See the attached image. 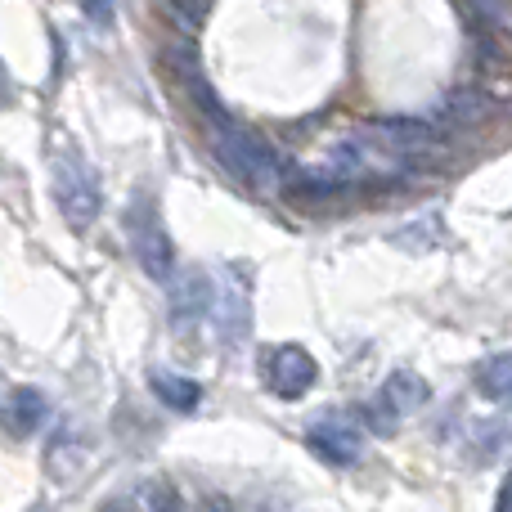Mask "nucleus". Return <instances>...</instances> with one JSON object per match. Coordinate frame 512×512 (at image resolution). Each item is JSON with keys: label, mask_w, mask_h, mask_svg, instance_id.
I'll return each mask as SVG.
<instances>
[{"label": "nucleus", "mask_w": 512, "mask_h": 512, "mask_svg": "<svg viewBox=\"0 0 512 512\" xmlns=\"http://www.w3.org/2000/svg\"><path fill=\"white\" fill-rule=\"evenodd\" d=\"M54 203H59L68 230L86 234L99 221V180L81 158H59L54 162Z\"/></svg>", "instance_id": "f03ea898"}, {"label": "nucleus", "mask_w": 512, "mask_h": 512, "mask_svg": "<svg viewBox=\"0 0 512 512\" xmlns=\"http://www.w3.org/2000/svg\"><path fill=\"white\" fill-rule=\"evenodd\" d=\"M427 405V382L414 378V373H391L387 382H382V391L369 400V423L378 427V432H396L400 423H405L409 414H418V409Z\"/></svg>", "instance_id": "39448f33"}, {"label": "nucleus", "mask_w": 512, "mask_h": 512, "mask_svg": "<svg viewBox=\"0 0 512 512\" xmlns=\"http://www.w3.org/2000/svg\"><path fill=\"white\" fill-rule=\"evenodd\" d=\"M9 99H14V86H9L5 68H0V104H9Z\"/></svg>", "instance_id": "dca6fc26"}, {"label": "nucleus", "mask_w": 512, "mask_h": 512, "mask_svg": "<svg viewBox=\"0 0 512 512\" xmlns=\"http://www.w3.org/2000/svg\"><path fill=\"white\" fill-rule=\"evenodd\" d=\"M261 378H265V387H270L274 396L297 400L319 382V364H315V355H310L306 346L283 342L261 360Z\"/></svg>", "instance_id": "20e7f679"}, {"label": "nucleus", "mask_w": 512, "mask_h": 512, "mask_svg": "<svg viewBox=\"0 0 512 512\" xmlns=\"http://www.w3.org/2000/svg\"><path fill=\"white\" fill-rule=\"evenodd\" d=\"M126 234H131V248L140 256V265L153 274V279H171L176 270V248L167 239V225H162L158 207L149 198H135L131 212H126Z\"/></svg>", "instance_id": "7ed1b4c3"}, {"label": "nucleus", "mask_w": 512, "mask_h": 512, "mask_svg": "<svg viewBox=\"0 0 512 512\" xmlns=\"http://www.w3.org/2000/svg\"><path fill=\"white\" fill-rule=\"evenodd\" d=\"M149 387H153V396L167 409H176V414H189V409H198V400H203V387H198L194 378H180V373H153Z\"/></svg>", "instance_id": "9b49d317"}, {"label": "nucleus", "mask_w": 512, "mask_h": 512, "mask_svg": "<svg viewBox=\"0 0 512 512\" xmlns=\"http://www.w3.org/2000/svg\"><path fill=\"white\" fill-rule=\"evenodd\" d=\"M99 512H185V504H180V495L167 486V481H144V486L108 499Z\"/></svg>", "instance_id": "1a4fd4ad"}, {"label": "nucleus", "mask_w": 512, "mask_h": 512, "mask_svg": "<svg viewBox=\"0 0 512 512\" xmlns=\"http://www.w3.org/2000/svg\"><path fill=\"white\" fill-rule=\"evenodd\" d=\"M167 5V18L180 27L185 36H194L198 27L207 23V9H212V0H162Z\"/></svg>", "instance_id": "ddd939ff"}, {"label": "nucleus", "mask_w": 512, "mask_h": 512, "mask_svg": "<svg viewBox=\"0 0 512 512\" xmlns=\"http://www.w3.org/2000/svg\"><path fill=\"white\" fill-rule=\"evenodd\" d=\"M194 512H234V504H230V499H221V495H207Z\"/></svg>", "instance_id": "4468645a"}, {"label": "nucleus", "mask_w": 512, "mask_h": 512, "mask_svg": "<svg viewBox=\"0 0 512 512\" xmlns=\"http://www.w3.org/2000/svg\"><path fill=\"white\" fill-rule=\"evenodd\" d=\"M212 306H216V288L203 270H185L176 283H171V310H176V324H185V319H203Z\"/></svg>", "instance_id": "6e6552de"}, {"label": "nucleus", "mask_w": 512, "mask_h": 512, "mask_svg": "<svg viewBox=\"0 0 512 512\" xmlns=\"http://www.w3.org/2000/svg\"><path fill=\"white\" fill-rule=\"evenodd\" d=\"M81 5H86V14H90V18L108 23V0H81Z\"/></svg>", "instance_id": "2eb2a0df"}, {"label": "nucleus", "mask_w": 512, "mask_h": 512, "mask_svg": "<svg viewBox=\"0 0 512 512\" xmlns=\"http://www.w3.org/2000/svg\"><path fill=\"white\" fill-rule=\"evenodd\" d=\"M212 149H216V158H221V167L230 171L234 180H243L248 189H256V194H274V189H283V180H288V167H283V158L274 153V144H265L248 126H234L230 117L212 126Z\"/></svg>", "instance_id": "f257e3e1"}, {"label": "nucleus", "mask_w": 512, "mask_h": 512, "mask_svg": "<svg viewBox=\"0 0 512 512\" xmlns=\"http://www.w3.org/2000/svg\"><path fill=\"white\" fill-rule=\"evenodd\" d=\"M310 450L324 454L328 463H355L364 454V427L351 414H324L306 432Z\"/></svg>", "instance_id": "423d86ee"}, {"label": "nucleus", "mask_w": 512, "mask_h": 512, "mask_svg": "<svg viewBox=\"0 0 512 512\" xmlns=\"http://www.w3.org/2000/svg\"><path fill=\"white\" fill-rule=\"evenodd\" d=\"M45 423H50V400H45L36 387H14L5 396V405H0V427H5L14 441L36 436Z\"/></svg>", "instance_id": "0eeeda50"}, {"label": "nucleus", "mask_w": 512, "mask_h": 512, "mask_svg": "<svg viewBox=\"0 0 512 512\" xmlns=\"http://www.w3.org/2000/svg\"><path fill=\"white\" fill-rule=\"evenodd\" d=\"M472 382H477V391L490 400V405H512V351L490 355Z\"/></svg>", "instance_id": "9d476101"}, {"label": "nucleus", "mask_w": 512, "mask_h": 512, "mask_svg": "<svg viewBox=\"0 0 512 512\" xmlns=\"http://www.w3.org/2000/svg\"><path fill=\"white\" fill-rule=\"evenodd\" d=\"M472 23L486 27V32H499L512 41V0H468Z\"/></svg>", "instance_id": "f8f14e48"}]
</instances>
